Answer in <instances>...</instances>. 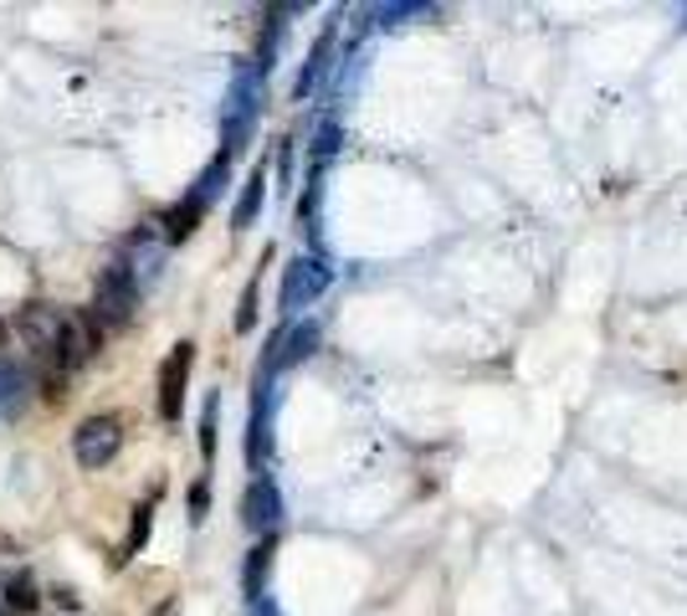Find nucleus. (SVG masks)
<instances>
[{
  "instance_id": "nucleus-6",
  "label": "nucleus",
  "mask_w": 687,
  "mask_h": 616,
  "mask_svg": "<svg viewBox=\"0 0 687 616\" xmlns=\"http://www.w3.org/2000/svg\"><path fill=\"white\" fill-rule=\"evenodd\" d=\"M98 355V324L82 314V319H62V335H57L52 345V365L62 370V376H72V370H82V365Z\"/></svg>"
},
{
  "instance_id": "nucleus-22",
  "label": "nucleus",
  "mask_w": 687,
  "mask_h": 616,
  "mask_svg": "<svg viewBox=\"0 0 687 616\" xmlns=\"http://www.w3.org/2000/svg\"><path fill=\"white\" fill-rule=\"evenodd\" d=\"M278 175H282V190H288V180H292V139H282V149H278Z\"/></svg>"
},
{
  "instance_id": "nucleus-11",
  "label": "nucleus",
  "mask_w": 687,
  "mask_h": 616,
  "mask_svg": "<svg viewBox=\"0 0 687 616\" xmlns=\"http://www.w3.org/2000/svg\"><path fill=\"white\" fill-rule=\"evenodd\" d=\"M272 555H278V539L267 535L262 545L247 555V570H241V586H247V602H262V586H267V570H272Z\"/></svg>"
},
{
  "instance_id": "nucleus-9",
  "label": "nucleus",
  "mask_w": 687,
  "mask_h": 616,
  "mask_svg": "<svg viewBox=\"0 0 687 616\" xmlns=\"http://www.w3.org/2000/svg\"><path fill=\"white\" fill-rule=\"evenodd\" d=\"M21 335H27L37 349H52L57 335H62V314L47 308V304H27V314H21Z\"/></svg>"
},
{
  "instance_id": "nucleus-17",
  "label": "nucleus",
  "mask_w": 687,
  "mask_h": 616,
  "mask_svg": "<svg viewBox=\"0 0 687 616\" xmlns=\"http://www.w3.org/2000/svg\"><path fill=\"white\" fill-rule=\"evenodd\" d=\"M216 411H221V396H206V411H200V457H206V463H211L216 457Z\"/></svg>"
},
{
  "instance_id": "nucleus-23",
  "label": "nucleus",
  "mask_w": 687,
  "mask_h": 616,
  "mask_svg": "<svg viewBox=\"0 0 687 616\" xmlns=\"http://www.w3.org/2000/svg\"><path fill=\"white\" fill-rule=\"evenodd\" d=\"M0 349H6V324H0Z\"/></svg>"
},
{
  "instance_id": "nucleus-1",
  "label": "nucleus",
  "mask_w": 687,
  "mask_h": 616,
  "mask_svg": "<svg viewBox=\"0 0 687 616\" xmlns=\"http://www.w3.org/2000/svg\"><path fill=\"white\" fill-rule=\"evenodd\" d=\"M257 108H262V72L247 68L237 82H231V93H226V108H221L226 160H231V155H237V149L251 139V129H257Z\"/></svg>"
},
{
  "instance_id": "nucleus-8",
  "label": "nucleus",
  "mask_w": 687,
  "mask_h": 616,
  "mask_svg": "<svg viewBox=\"0 0 687 616\" xmlns=\"http://www.w3.org/2000/svg\"><path fill=\"white\" fill-rule=\"evenodd\" d=\"M27 396H31L27 370H21V365H16L11 355H0V416H21Z\"/></svg>"
},
{
  "instance_id": "nucleus-7",
  "label": "nucleus",
  "mask_w": 687,
  "mask_h": 616,
  "mask_svg": "<svg viewBox=\"0 0 687 616\" xmlns=\"http://www.w3.org/2000/svg\"><path fill=\"white\" fill-rule=\"evenodd\" d=\"M282 519V498H278V483L272 478H251L247 494H241V524L257 529V535H272Z\"/></svg>"
},
{
  "instance_id": "nucleus-3",
  "label": "nucleus",
  "mask_w": 687,
  "mask_h": 616,
  "mask_svg": "<svg viewBox=\"0 0 687 616\" xmlns=\"http://www.w3.org/2000/svg\"><path fill=\"white\" fill-rule=\"evenodd\" d=\"M123 447V421L119 416H88L78 431H72V457L78 468H108Z\"/></svg>"
},
{
  "instance_id": "nucleus-12",
  "label": "nucleus",
  "mask_w": 687,
  "mask_h": 616,
  "mask_svg": "<svg viewBox=\"0 0 687 616\" xmlns=\"http://www.w3.org/2000/svg\"><path fill=\"white\" fill-rule=\"evenodd\" d=\"M333 41H339V27H329V31H323V37L313 41V52H308L303 72H298V88H292V93H298V98H308V93H313V82L323 78V68H329V57H333Z\"/></svg>"
},
{
  "instance_id": "nucleus-10",
  "label": "nucleus",
  "mask_w": 687,
  "mask_h": 616,
  "mask_svg": "<svg viewBox=\"0 0 687 616\" xmlns=\"http://www.w3.org/2000/svg\"><path fill=\"white\" fill-rule=\"evenodd\" d=\"M262 196H267V165H257V170L247 175V186H241L237 196V211H231V227L247 231L251 221H257V211H262Z\"/></svg>"
},
{
  "instance_id": "nucleus-5",
  "label": "nucleus",
  "mask_w": 687,
  "mask_h": 616,
  "mask_svg": "<svg viewBox=\"0 0 687 616\" xmlns=\"http://www.w3.org/2000/svg\"><path fill=\"white\" fill-rule=\"evenodd\" d=\"M190 365H196V345H190V339H180V345L170 349V360L159 365V416H165V421H175L180 406H186Z\"/></svg>"
},
{
  "instance_id": "nucleus-19",
  "label": "nucleus",
  "mask_w": 687,
  "mask_h": 616,
  "mask_svg": "<svg viewBox=\"0 0 687 616\" xmlns=\"http://www.w3.org/2000/svg\"><path fill=\"white\" fill-rule=\"evenodd\" d=\"M329 155H339V123H323V129H318V145H313V160L323 165L329 160Z\"/></svg>"
},
{
  "instance_id": "nucleus-21",
  "label": "nucleus",
  "mask_w": 687,
  "mask_h": 616,
  "mask_svg": "<svg viewBox=\"0 0 687 616\" xmlns=\"http://www.w3.org/2000/svg\"><path fill=\"white\" fill-rule=\"evenodd\" d=\"M206 509H211V488H206V483H196V488H190V519H206Z\"/></svg>"
},
{
  "instance_id": "nucleus-13",
  "label": "nucleus",
  "mask_w": 687,
  "mask_h": 616,
  "mask_svg": "<svg viewBox=\"0 0 687 616\" xmlns=\"http://www.w3.org/2000/svg\"><path fill=\"white\" fill-rule=\"evenodd\" d=\"M200 216H206V206H200L196 196H186L180 206H170V211H165V241H186L190 231L200 227Z\"/></svg>"
},
{
  "instance_id": "nucleus-18",
  "label": "nucleus",
  "mask_w": 687,
  "mask_h": 616,
  "mask_svg": "<svg viewBox=\"0 0 687 616\" xmlns=\"http://www.w3.org/2000/svg\"><path fill=\"white\" fill-rule=\"evenodd\" d=\"M251 324H257V278L247 282V294H241V308H237V329L247 335Z\"/></svg>"
},
{
  "instance_id": "nucleus-2",
  "label": "nucleus",
  "mask_w": 687,
  "mask_h": 616,
  "mask_svg": "<svg viewBox=\"0 0 687 616\" xmlns=\"http://www.w3.org/2000/svg\"><path fill=\"white\" fill-rule=\"evenodd\" d=\"M133 308H139V282H133V268L119 262V268H108L98 278V294H93V324H108V329H119V324L133 319Z\"/></svg>"
},
{
  "instance_id": "nucleus-20",
  "label": "nucleus",
  "mask_w": 687,
  "mask_h": 616,
  "mask_svg": "<svg viewBox=\"0 0 687 616\" xmlns=\"http://www.w3.org/2000/svg\"><path fill=\"white\" fill-rule=\"evenodd\" d=\"M41 390H47V401H62V396H67V376L57 370V365L47 370V376H41Z\"/></svg>"
},
{
  "instance_id": "nucleus-16",
  "label": "nucleus",
  "mask_w": 687,
  "mask_h": 616,
  "mask_svg": "<svg viewBox=\"0 0 687 616\" xmlns=\"http://www.w3.org/2000/svg\"><path fill=\"white\" fill-rule=\"evenodd\" d=\"M37 580L27 576V570H21V576H11V586H6V606H11V612H37Z\"/></svg>"
},
{
  "instance_id": "nucleus-14",
  "label": "nucleus",
  "mask_w": 687,
  "mask_h": 616,
  "mask_svg": "<svg viewBox=\"0 0 687 616\" xmlns=\"http://www.w3.org/2000/svg\"><path fill=\"white\" fill-rule=\"evenodd\" d=\"M149 519H155V498H145V504L133 509V529H129V539H123V549L113 555V565H129L133 555L149 545Z\"/></svg>"
},
{
  "instance_id": "nucleus-15",
  "label": "nucleus",
  "mask_w": 687,
  "mask_h": 616,
  "mask_svg": "<svg viewBox=\"0 0 687 616\" xmlns=\"http://www.w3.org/2000/svg\"><path fill=\"white\" fill-rule=\"evenodd\" d=\"M226 175H231V160H226V155H216V160L206 165V170H200V180H196V190H190V196H196V201L206 206V211H211V201L226 190Z\"/></svg>"
},
{
  "instance_id": "nucleus-4",
  "label": "nucleus",
  "mask_w": 687,
  "mask_h": 616,
  "mask_svg": "<svg viewBox=\"0 0 687 616\" xmlns=\"http://www.w3.org/2000/svg\"><path fill=\"white\" fill-rule=\"evenodd\" d=\"M329 278H333V268H323L318 257H292L288 268H282V294H278L282 314L292 319L298 308H308L323 288H329Z\"/></svg>"
}]
</instances>
